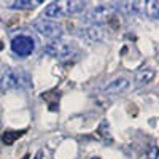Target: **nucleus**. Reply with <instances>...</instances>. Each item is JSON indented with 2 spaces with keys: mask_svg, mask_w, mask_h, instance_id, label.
<instances>
[{
  "mask_svg": "<svg viewBox=\"0 0 159 159\" xmlns=\"http://www.w3.org/2000/svg\"><path fill=\"white\" fill-rule=\"evenodd\" d=\"M32 84L29 73L24 69H10L0 78V92H8L15 89H27Z\"/></svg>",
  "mask_w": 159,
  "mask_h": 159,
  "instance_id": "1",
  "label": "nucleus"
},
{
  "mask_svg": "<svg viewBox=\"0 0 159 159\" xmlns=\"http://www.w3.org/2000/svg\"><path fill=\"white\" fill-rule=\"evenodd\" d=\"M29 157H30V156H29V154H25V156H24V157H22V159H29Z\"/></svg>",
  "mask_w": 159,
  "mask_h": 159,
  "instance_id": "19",
  "label": "nucleus"
},
{
  "mask_svg": "<svg viewBox=\"0 0 159 159\" xmlns=\"http://www.w3.org/2000/svg\"><path fill=\"white\" fill-rule=\"evenodd\" d=\"M25 132H27V129H22V130H5L2 134V142L5 145H13L18 139H21Z\"/></svg>",
  "mask_w": 159,
  "mask_h": 159,
  "instance_id": "13",
  "label": "nucleus"
},
{
  "mask_svg": "<svg viewBox=\"0 0 159 159\" xmlns=\"http://www.w3.org/2000/svg\"><path fill=\"white\" fill-rule=\"evenodd\" d=\"M62 10H64V16L65 15H76V13L83 11L86 7V2H80V0H69V2L62 3Z\"/></svg>",
  "mask_w": 159,
  "mask_h": 159,
  "instance_id": "11",
  "label": "nucleus"
},
{
  "mask_svg": "<svg viewBox=\"0 0 159 159\" xmlns=\"http://www.w3.org/2000/svg\"><path fill=\"white\" fill-rule=\"evenodd\" d=\"M11 49L19 57L30 56L32 51L35 49V42L29 35H18V37H15L11 40Z\"/></svg>",
  "mask_w": 159,
  "mask_h": 159,
  "instance_id": "5",
  "label": "nucleus"
},
{
  "mask_svg": "<svg viewBox=\"0 0 159 159\" xmlns=\"http://www.w3.org/2000/svg\"><path fill=\"white\" fill-rule=\"evenodd\" d=\"M115 11H116L115 3H102V5H97L96 8L89 10L84 15V21L89 22V25L91 24L99 25L102 22H108L115 16Z\"/></svg>",
  "mask_w": 159,
  "mask_h": 159,
  "instance_id": "2",
  "label": "nucleus"
},
{
  "mask_svg": "<svg viewBox=\"0 0 159 159\" xmlns=\"http://www.w3.org/2000/svg\"><path fill=\"white\" fill-rule=\"evenodd\" d=\"M145 13H147V16H150L151 19L159 21V2H156V0L145 2Z\"/></svg>",
  "mask_w": 159,
  "mask_h": 159,
  "instance_id": "14",
  "label": "nucleus"
},
{
  "mask_svg": "<svg viewBox=\"0 0 159 159\" xmlns=\"http://www.w3.org/2000/svg\"><path fill=\"white\" fill-rule=\"evenodd\" d=\"M96 137L99 140H102L103 143H113V137H111V132H110V126L108 121L103 119V121L99 124L97 130H96Z\"/></svg>",
  "mask_w": 159,
  "mask_h": 159,
  "instance_id": "10",
  "label": "nucleus"
},
{
  "mask_svg": "<svg viewBox=\"0 0 159 159\" xmlns=\"http://www.w3.org/2000/svg\"><path fill=\"white\" fill-rule=\"evenodd\" d=\"M154 75H156V72H154L151 67H143V69H140V70L135 73V76H134L135 86H137V88H142V86L150 84V83L153 81Z\"/></svg>",
  "mask_w": 159,
  "mask_h": 159,
  "instance_id": "9",
  "label": "nucleus"
},
{
  "mask_svg": "<svg viewBox=\"0 0 159 159\" xmlns=\"http://www.w3.org/2000/svg\"><path fill=\"white\" fill-rule=\"evenodd\" d=\"M34 29L46 38H49L51 42H56L62 37V27L56 22V21H51V19H37L34 22Z\"/></svg>",
  "mask_w": 159,
  "mask_h": 159,
  "instance_id": "4",
  "label": "nucleus"
},
{
  "mask_svg": "<svg viewBox=\"0 0 159 159\" xmlns=\"http://www.w3.org/2000/svg\"><path fill=\"white\" fill-rule=\"evenodd\" d=\"M103 35H105V32H103V29L100 27V25H92V24L88 25V27H84V29H81V34H80V37L89 45L102 42Z\"/></svg>",
  "mask_w": 159,
  "mask_h": 159,
  "instance_id": "7",
  "label": "nucleus"
},
{
  "mask_svg": "<svg viewBox=\"0 0 159 159\" xmlns=\"http://www.w3.org/2000/svg\"><path fill=\"white\" fill-rule=\"evenodd\" d=\"M92 159H99V157H92Z\"/></svg>",
  "mask_w": 159,
  "mask_h": 159,
  "instance_id": "20",
  "label": "nucleus"
},
{
  "mask_svg": "<svg viewBox=\"0 0 159 159\" xmlns=\"http://www.w3.org/2000/svg\"><path fill=\"white\" fill-rule=\"evenodd\" d=\"M42 156H43V151L40 150L38 153H37V156H35V159H42Z\"/></svg>",
  "mask_w": 159,
  "mask_h": 159,
  "instance_id": "17",
  "label": "nucleus"
},
{
  "mask_svg": "<svg viewBox=\"0 0 159 159\" xmlns=\"http://www.w3.org/2000/svg\"><path fill=\"white\" fill-rule=\"evenodd\" d=\"M45 16L48 19H59L64 16V10H62V3L59 2H51L46 8H45Z\"/></svg>",
  "mask_w": 159,
  "mask_h": 159,
  "instance_id": "12",
  "label": "nucleus"
},
{
  "mask_svg": "<svg viewBox=\"0 0 159 159\" xmlns=\"http://www.w3.org/2000/svg\"><path fill=\"white\" fill-rule=\"evenodd\" d=\"M118 5L119 11L124 13V15H139L145 10V2H134V0H129V2H119V3H115Z\"/></svg>",
  "mask_w": 159,
  "mask_h": 159,
  "instance_id": "8",
  "label": "nucleus"
},
{
  "mask_svg": "<svg viewBox=\"0 0 159 159\" xmlns=\"http://www.w3.org/2000/svg\"><path fill=\"white\" fill-rule=\"evenodd\" d=\"M38 3H42V2H40V0H37V2H30V0H18V2L8 3V8H13V10H27V8H34Z\"/></svg>",
  "mask_w": 159,
  "mask_h": 159,
  "instance_id": "15",
  "label": "nucleus"
},
{
  "mask_svg": "<svg viewBox=\"0 0 159 159\" xmlns=\"http://www.w3.org/2000/svg\"><path fill=\"white\" fill-rule=\"evenodd\" d=\"M129 86H130L129 78H126V76H116V78L110 80L108 83L103 84L102 92H105V94H118V92L126 91Z\"/></svg>",
  "mask_w": 159,
  "mask_h": 159,
  "instance_id": "6",
  "label": "nucleus"
},
{
  "mask_svg": "<svg viewBox=\"0 0 159 159\" xmlns=\"http://www.w3.org/2000/svg\"><path fill=\"white\" fill-rule=\"evenodd\" d=\"M147 157L148 159H157L159 157V148L156 143H151V147H148L147 150Z\"/></svg>",
  "mask_w": 159,
  "mask_h": 159,
  "instance_id": "16",
  "label": "nucleus"
},
{
  "mask_svg": "<svg viewBox=\"0 0 159 159\" xmlns=\"http://www.w3.org/2000/svg\"><path fill=\"white\" fill-rule=\"evenodd\" d=\"M3 49V43H2V40H0V51Z\"/></svg>",
  "mask_w": 159,
  "mask_h": 159,
  "instance_id": "18",
  "label": "nucleus"
},
{
  "mask_svg": "<svg viewBox=\"0 0 159 159\" xmlns=\"http://www.w3.org/2000/svg\"><path fill=\"white\" fill-rule=\"evenodd\" d=\"M45 54L65 62V61H70V59L76 57L78 56V51L72 45H67V43H64V42L56 40V42H51V43H48L45 46Z\"/></svg>",
  "mask_w": 159,
  "mask_h": 159,
  "instance_id": "3",
  "label": "nucleus"
}]
</instances>
